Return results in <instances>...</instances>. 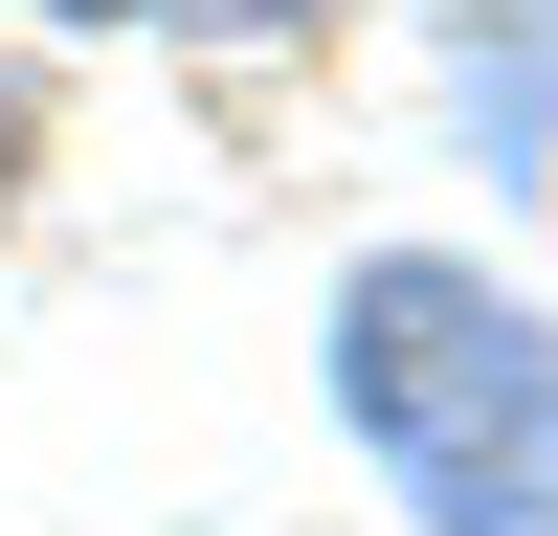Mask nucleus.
Listing matches in <instances>:
<instances>
[{
	"mask_svg": "<svg viewBox=\"0 0 558 536\" xmlns=\"http://www.w3.org/2000/svg\"><path fill=\"white\" fill-rule=\"evenodd\" d=\"M336 402L402 470L425 536H558V313L492 291L470 246H357L336 268Z\"/></svg>",
	"mask_w": 558,
	"mask_h": 536,
	"instance_id": "obj_1",
	"label": "nucleus"
},
{
	"mask_svg": "<svg viewBox=\"0 0 558 536\" xmlns=\"http://www.w3.org/2000/svg\"><path fill=\"white\" fill-rule=\"evenodd\" d=\"M23 23H291V0H23Z\"/></svg>",
	"mask_w": 558,
	"mask_h": 536,
	"instance_id": "obj_2",
	"label": "nucleus"
},
{
	"mask_svg": "<svg viewBox=\"0 0 558 536\" xmlns=\"http://www.w3.org/2000/svg\"><path fill=\"white\" fill-rule=\"evenodd\" d=\"M23 157H45V134H23V68H0V223H23Z\"/></svg>",
	"mask_w": 558,
	"mask_h": 536,
	"instance_id": "obj_3",
	"label": "nucleus"
}]
</instances>
